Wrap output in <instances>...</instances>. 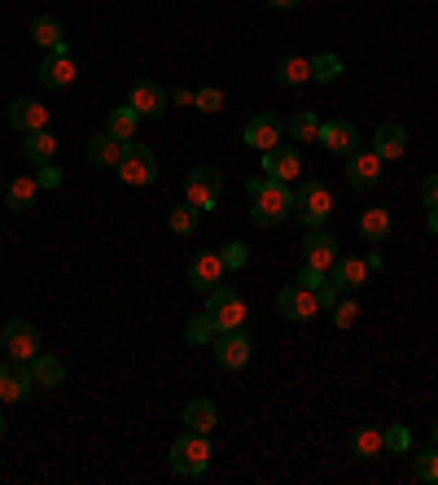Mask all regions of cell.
<instances>
[{"label": "cell", "instance_id": "obj_13", "mask_svg": "<svg viewBox=\"0 0 438 485\" xmlns=\"http://www.w3.org/2000/svg\"><path fill=\"white\" fill-rule=\"evenodd\" d=\"M31 389H35V376L27 363H18V358L0 363V402H22Z\"/></svg>", "mask_w": 438, "mask_h": 485}, {"label": "cell", "instance_id": "obj_27", "mask_svg": "<svg viewBox=\"0 0 438 485\" xmlns=\"http://www.w3.org/2000/svg\"><path fill=\"white\" fill-rule=\"evenodd\" d=\"M31 40L40 44V48H44V53H53V48H67L62 22H58V18H44V13H40V18L31 22Z\"/></svg>", "mask_w": 438, "mask_h": 485}, {"label": "cell", "instance_id": "obj_15", "mask_svg": "<svg viewBox=\"0 0 438 485\" xmlns=\"http://www.w3.org/2000/svg\"><path fill=\"white\" fill-rule=\"evenodd\" d=\"M4 123L13 131H27V136H31V131H44L49 128V105H40L35 97H18L4 110Z\"/></svg>", "mask_w": 438, "mask_h": 485}, {"label": "cell", "instance_id": "obj_17", "mask_svg": "<svg viewBox=\"0 0 438 485\" xmlns=\"http://www.w3.org/2000/svg\"><path fill=\"white\" fill-rule=\"evenodd\" d=\"M285 140V123L276 119V114H255L250 123H246V145L250 149H259V154H268Z\"/></svg>", "mask_w": 438, "mask_h": 485}, {"label": "cell", "instance_id": "obj_10", "mask_svg": "<svg viewBox=\"0 0 438 485\" xmlns=\"http://www.w3.org/2000/svg\"><path fill=\"white\" fill-rule=\"evenodd\" d=\"M276 311H281L285 320L307 323V320L320 315V302H316V293L303 289V285H285V289L276 293Z\"/></svg>", "mask_w": 438, "mask_h": 485}, {"label": "cell", "instance_id": "obj_44", "mask_svg": "<svg viewBox=\"0 0 438 485\" xmlns=\"http://www.w3.org/2000/svg\"><path fill=\"white\" fill-rule=\"evenodd\" d=\"M421 201H425V210H438V175L421 180Z\"/></svg>", "mask_w": 438, "mask_h": 485}, {"label": "cell", "instance_id": "obj_30", "mask_svg": "<svg viewBox=\"0 0 438 485\" xmlns=\"http://www.w3.org/2000/svg\"><path fill=\"white\" fill-rule=\"evenodd\" d=\"M27 158H31L35 166H49V162L58 158V140L49 136V128L31 131V136H27Z\"/></svg>", "mask_w": 438, "mask_h": 485}, {"label": "cell", "instance_id": "obj_33", "mask_svg": "<svg viewBox=\"0 0 438 485\" xmlns=\"http://www.w3.org/2000/svg\"><path fill=\"white\" fill-rule=\"evenodd\" d=\"M285 131H290V140H299V145H303V140H316V136H320V119H316L311 110H299Z\"/></svg>", "mask_w": 438, "mask_h": 485}, {"label": "cell", "instance_id": "obj_21", "mask_svg": "<svg viewBox=\"0 0 438 485\" xmlns=\"http://www.w3.org/2000/svg\"><path fill=\"white\" fill-rule=\"evenodd\" d=\"M404 149H407V131L399 128V123H381V128H377V136H372V154H377L381 162L404 158Z\"/></svg>", "mask_w": 438, "mask_h": 485}, {"label": "cell", "instance_id": "obj_9", "mask_svg": "<svg viewBox=\"0 0 438 485\" xmlns=\"http://www.w3.org/2000/svg\"><path fill=\"white\" fill-rule=\"evenodd\" d=\"M224 254L219 250H198L193 259H189V285L198 293H210L215 285H224Z\"/></svg>", "mask_w": 438, "mask_h": 485}, {"label": "cell", "instance_id": "obj_29", "mask_svg": "<svg viewBox=\"0 0 438 485\" xmlns=\"http://www.w3.org/2000/svg\"><path fill=\"white\" fill-rule=\"evenodd\" d=\"M307 79H311V57H281V66H276V84L281 88H299Z\"/></svg>", "mask_w": 438, "mask_h": 485}, {"label": "cell", "instance_id": "obj_39", "mask_svg": "<svg viewBox=\"0 0 438 485\" xmlns=\"http://www.w3.org/2000/svg\"><path fill=\"white\" fill-rule=\"evenodd\" d=\"M412 446V433L407 428H386L381 433V451H407Z\"/></svg>", "mask_w": 438, "mask_h": 485}, {"label": "cell", "instance_id": "obj_8", "mask_svg": "<svg viewBox=\"0 0 438 485\" xmlns=\"http://www.w3.org/2000/svg\"><path fill=\"white\" fill-rule=\"evenodd\" d=\"M219 193H224V175L215 166H198L184 184V201L198 206V210H215L219 206Z\"/></svg>", "mask_w": 438, "mask_h": 485}, {"label": "cell", "instance_id": "obj_6", "mask_svg": "<svg viewBox=\"0 0 438 485\" xmlns=\"http://www.w3.org/2000/svg\"><path fill=\"white\" fill-rule=\"evenodd\" d=\"M294 215L303 219L307 227H325V219L334 215V193L325 189V184H299L294 189Z\"/></svg>", "mask_w": 438, "mask_h": 485}, {"label": "cell", "instance_id": "obj_40", "mask_svg": "<svg viewBox=\"0 0 438 485\" xmlns=\"http://www.w3.org/2000/svg\"><path fill=\"white\" fill-rule=\"evenodd\" d=\"M35 184L40 189H58L62 184V166H53V162L49 166H35Z\"/></svg>", "mask_w": 438, "mask_h": 485}, {"label": "cell", "instance_id": "obj_38", "mask_svg": "<svg viewBox=\"0 0 438 485\" xmlns=\"http://www.w3.org/2000/svg\"><path fill=\"white\" fill-rule=\"evenodd\" d=\"M193 105H198L202 114H215V110L224 105V93H219V88H198V93H193Z\"/></svg>", "mask_w": 438, "mask_h": 485}, {"label": "cell", "instance_id": "obj_43", "mask_svg": "<svg viewBox=\"0 0 438 485\" xmlns=\"http://www.w3.org/2000/svg\"><path fill=\"white\" fill-rule=\"evenodd\" d=\"M337 293H342V289H337L334 280H325V285L316 289V302H320V311H334V306H337Z\"/></svg>", "mask_w": 438, "mask_h": 485}, {"label": "cell", "instance_id": "obj_50", "mask_svg": "<svg viewBox=\"0 0 438 485\" xmlns=\"http://www.w3.org/2000/svg\"><path fill=\"white\" fill-rule=\"evenodd\" d=\"M434 446H438V424H434Z\"/></svg>", "mask_w": 438, "mask_h": 485}, {"label": "cell", "instance_id": "obj_16", "mask_svg": "<svg viewBox=\"0 0 438 485\" xmlns=\"http://www.w3.org/2000/svg\"><path fill=\"white\" fill-rule=\"evenodd\" d=\"M377 180H381V158L377 154H346V184L355 189V193H369V189H377Z\"/></svg>", "mask_w": 438, "mask_h": 485}, {"label": "cell", "instance_id": "obj_42", "mask_svg": "<svg viewBox=\"0 0 438 485\" xmlns=\"http://www.w3.org/2000/svg\"><path fill=\"white\" fill-rule=\"evenodd\" d=\"M355 315H360V311H355V302H342V297H337V306H334V323H337V328H351Z\"/></svg>", "mask_w": 438, "mask_h": 485}, {"label": "cell", "instance_id": "obj_46", "mask_svg": "<svg viewBox=\"0 0 438 485\" xmlns=\"http://www.w3.org/2000/svg\"><path fill=\"white\" fill-rule=\"evenodd\" d=\"M175 105H193V93L189 88H175Z\"/></svg>", "mask_w": 438, "mask_h": 485}, {"label": "cell", "instance_id": "obj_23", "mask_svg": "<svg viewBox=\"0 0 438 485\" xmlns=\"http://www.w3.org/2000/svg\"><path fill=\"white\" fill-rule=\"evenodd\" d=\"M84 158L93 162V166H119V158H123V140H114L110 131H102V136H93V140L84 145Z\"/></svg>", "mask_w": 438, "mask_h": 485}, {"label": "cell", "instance_id": "obj_7", "mask_svg": "<svg viewBox=\"0 0 438 485\" xmlns=\"http://www.w3.org/2000/svg\"><path fill=\"white\" fill-rule=\"evenodd\" d=\"M0 346H4V355L18 358V363H31L40 355V332H35L31 320H9L0 328Z\"/></svg>", "mask_w": 438, "mask_h": 485}, {"label": "cell", "instance_id": "obj_32", "mask_svg": "<svg viewBox=\"0 0 438 485\" xmlns=\"http://www.w3.org/2000/svg\"><path fill=\"white\" fill-rule=\"evenodd\" d=\"M311 79H316V84H337V79H342V57H337V53L311 57Z\"/></svg>", "mask_w": 438, "mask_h": 485}, {"label": "cell", "instance_id": "obj_4", "mask_svg": "<svg viewBox=\"0 0 438 485\" xmlns=\"http://www.w3.org/2000/svg\"><path fill=\"white\" fill-rule=\"evenodd\" d=\"M215 363L224 367V372H241L250 355H255V337L246 332V323L241 328H228V332H215Z\"/></svg>", "mask_w": 438, "mask_h": 485}, {"label": "cell", "instance_id": "obj_22", "mask_svg": "<svg viewBox=\"0 0 438 485\" xmlns=\"http://www.w3.org/2000/svg\"><path fill=\"white\" fill-rule=\"evenodd\" d=\"M35 197H40L35 175H18V180H9V184H4V206H9L13 215H27V210H35Z\"/></svg>", "mask_w": 438, "mask_h": 485}, {"label": "cell", "instance_id": "obj_45", "mask_svg": "<svg viewBox=\"0 0 438 485\" xmlns=\"http://www.w3.org/2000/svg\"><path fill=\"white\" fill-rule=\"evenodd\" d=\"M264 184H268V175H250V180H246V193L255 197L259 189H264Z\"/></svg>", "mask_w": 438, "mask_h": 485}, {"label": "cell", "instance_id": "obj_18", "mask_svg": "<svg viewBox=\"0 0 438 485\" xmlns=\"http://www.w3.org/2000/svg\"><path fill=\"white\" fill-rule=\"evenodd\" d=\"M329 154H355L360 149V131L355 123H346V119H329V123H320V136H316Z\"/></svg>", "mask_w": 438, "mask_h": 485}, {"label": "cell", "instance_id": "obj_28", "mask_svg": "<svg viewBox=\"0 0 438 485\" xmlns=\"http://www.w3.org/2000/svg\"><path fill=\"white\" fill-rule=\"evenodd\" d=\"M136 123H140V114H136L132 105H114V110H110V119H105V131H110L114 140H123V145H128V140L136 136Z\"/></svg>", "mask_w": 438, "mask_h": 485}, {"label": "cell", "instance_id": "obj_20", "mask_svg": "<svg viewBox=\"0 0 438 485\" xmlns=\"http://www.w3.org/2000/svg\"><path fill=\"white\" fill-rule=\"evenodd\" d=\"M390 232H395V215H390L386 206H369V210L360 215V236H364L369 245L390 241Z\"/></svg>", "mask_w": 438, "mask_h": 485}, {"label": "cell", "instance_id": "obj_35", "mask_svg": "<svg viewBox=\"0 0 438 485\" xmlns=\"http://www.w3.org/2000/svg\"><path fill=\"white\" fill-rule=\"evenodd\" d=\"M189 341H193V346H206V341H215V320H210L206 311L189 320Z\"/></svg>", "mask_w": 438, "mask_h": 485}, {"label": "cell", "instance_id": "obj_26", "mask_svg": "<svg viewBox=\"0 0 438 485\" xmlns=\"http://www.w3.org/2000/svg\"><path fill=\"white\" fill-rule=\"evenodd\" d=\"M215 424H219V411H215L210 398H193V402L184 407V428H193V433H210Z\"/></svg>", "mask_w": 438, "mask_h": 485}, {"label": "cell", "instance_id": "obj_47", "mask_svg": "<svg viewBox=\"0 0 438 485\" xmlns=\"http://www.w3.org/2000/svg\"><path fill=\"white\" fill-rule=\"evenodd\" d=\"M268 4H276V9H294V4H303V0H268Z\"/></svg>", "mask_w": 438, "mask_h": 485}, {"label": "cell", "instance_id": "obj_3", "mask_svg": "<svg viewBox=\"0 0 438 485\" xmlns=\"http://www.w3.org/2000/svg\"><path fill=\"white\" fill-rule=\"evenodd\" d=\"M114 171H119L123 184H132V189H149V184L158 180V158H154V149H145V145L128 140V145H123V158H119Z\"/></svg>", "mask_w": 438, "mask_h": 485}, {"label": "cell", "instance_id": "obj_34", "mask_svg": "<svg viewBox=\"0 0 438 485\" xmlns=\"http://www.w3.org/2000/svg\"><path fill=\"white\" fill-rule=\"evenodd\" d=\"M351 451L360 454V459L381 454V428H355V437H351Z\"/></svg>", "mask_w": 438, "mask_h": 485}, {"label": "cell", "instance_id": "obj_24", "mask_svg": "<svg viewBox=\"0 0 438 485\" xmlns=\"http://www.w3.org/2000/svg\"><path fill=\"white\" fill-rule=\"evenodd\" d=\"M329 280H334L337 289H360V285L369 280V262L364 259H342V254H337V262L329 267Z\"/></svg>", "mask_w": 438, "mask_h": 485}, {"label": "cell", "instance_id": "obj_36", "mask_svg": "<svg viewBox=\"0 0 438 485\" xmlns=\"http://www.w3.org/2000/svg\"><path fill=\"white\" fill-rule=\"evenodd\" d=\"M416 481L438 485V446H434V451H421V454H416Z\"/></svg>", "mask_w": 438, "mask_h": 485}, {"label": "cell", "instance_id": "obj_11", "mask_svg": "<svg viewBox=\"0 0 438 485\" xmlns=\"http://www.w3.org/2000/svg\"><path fill=\"white\" fill-rule=\"evenodd\" d=\"M167 88L163 84H154V79H136L132 93H128V105H132L140 119H163L167 114Z\"/></svg>", "mask_w": 438, "mask_h": 485}, {"label": "cell", "instance_id": "obj_5", "mask_svg": "<svg viewBox=\"0 0 438 485\" xmlns=\"http://www.w3.org/2000/svg\"><path fill=\"white\" fill-rule=\"evenodd\" d=\"M206 315L215 320V332H228V328L246 323V302L237 297L233 285H215V289L206 293Z\"/></svg>", "mask_w": 438, "mask_h": 485}, {"label": "cell", "instance_id": "obj_25", "mask_svg": "<svg viewBox=\"0 0 438 485\" xmlns=\"http://www.w3.org/2000/svg\"><path fill=\"white\" fill-rule=\"evenodd\" d=\"M27 367H31L35 385H44V389H58L62 381H67V367H62V358L49 355V350H40V355H35Z\"/></svg>", "mask_w": 438, "mask_h": 485}, {"label": "cell", "instance_id": "obj_12", "mask_svg": "<svg viewBox=\"0 0 438 485\" xmlns=\"http://www.w3.org/2000/svg\"><path fill=\"white\" fill-rule=\"evenodd\" d=\"M299 171H303V154H299V145H290V140H281L276 149H268V154H264V175H268V180L290 184Z\"/></svg>", "mask_w": 438, "mask_h": 485}, {"label": "cell", "instance_id": "obj_31", "mask_svg": "<svg viewBox=\"0 0 438 485\" xmlns=\"http://www.w3.org/2000/svg\"><path fill=\"white\" fill-rule=\"evenodd\" d=\"M198 219H202V210L189 206V201H180V206H171L167 227L175 232V236H189V232H198Z\"/></svg>", "mask_w": 438, "mask_h": 485}, {"label": "cell", "instance_id": "obj_2", "mask_svg": "<svg viewBox=\"0 0 438 485\" xmlns=\"http://www.w3.org/2000/svg\"><path fill=\"white\" fill-rule=\"evenodd\" d=\"M255 201V210H250V219L259 227H276V224H285L290 219V210H294V193L281 184V180H268L259 193L250 197Z\"/></svg>", "mask_w": 438, "mask_h": 485}, {"label": "cell", "instance_id": "obj_41", "mask_svg": "<svg viewBox=\"0 0 438 485\" xmlns=\"http://www.w3.org/2000/svg\"><path fill=\"white\" fill-rule=\"evenodd\" d=\"M325 280H329V271H320V267H307L303 262V271H299V285H303V289H320V285H325Z\"/></svg>", "mask_w": 438, "mask_h": 485}, {"label": "cell", "instance_id": "obj_19", "mask_svg": "<svg viewBox=\"0 0 438 485\" xmlns=\"http://www.w3.org/2000/svg\"><path fill=\"white\" fill-rule=\"evenodd\" d=\"M303 262L307 267H320V271H329L337 262V241L329 232H320V227H311L303 236Z\"/></svg>", "mask_w": 438, "mask_h": 485}, {"label": "cell", "instance_id": "obj_14", "mask_svg": "<svg viewBox=\"0 0 438 485\" xmlns=\"http://www.w3.org/2000/svg\"><path fill=\"white\" fill-rule=\"evenodd\" d=\"M40 84L49 88V93H62L75 84V62H70V48H53V53H44L40 57Z\"/></svg>", "mask_w": 438, "mask_h": 485}, {"label": "cell", "instance_id": "obj_49", "mask_svg": "<svg viewBox=\"0 0 438 485\" xmlns=\"http://www.w3.org/2000/svg\"><path fill=\"white\" fill-rule=\"evenodd\" d=\"M0 437H4V411H0Z\"/></svg>", "mask_w": 438, "mask_h": 485}, {"label": "cell", "instance_id": "obj_37", "mask_svg": "<svg viewBox=\"0 0 438 485\" xmlns=\"http://www.w3.org/2000/svg\"><path fill=\"white\" fill-rule=\"evenodd\" d=\"M219 254H224V267H228V271H241V267L250 262V250H246L241 241H228V245H224Z\"/></svg>", "mask_w": 438, "mask_h": 485}, {"label": "cell", "instance_id": "obj_1", "mask_svg": "<svg viewBox=\"0 0 438 485\" xmlns=\"http://www.w3.org/2000/svg\"><path fill=\"white\" fill-rule=\"evenodd\" d=\"M171 468H175L180 477H202L206 468H210V442H206V433L184 428V433L171 442Z\"/></svg>", "mask_w": 438, "mask_h": 485}, {"label": "cell", "instance_id": "obj_48", "mask_svg": "<svg viewBox=\"0 0 438 485\" xmlns=\"http://www.w3.org/2000/svg\"><path fill=\"white\" fill-rule=\"evenodd\" d=\"M430 232H438V210H430Z\"/></svg>", "mask_w": 438, "mask_h": 485}]
</instances>
